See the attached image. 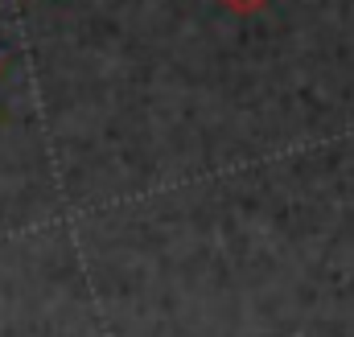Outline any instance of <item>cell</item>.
Returning <instances> with one entry per match:
<instances>
[]
</instances>
